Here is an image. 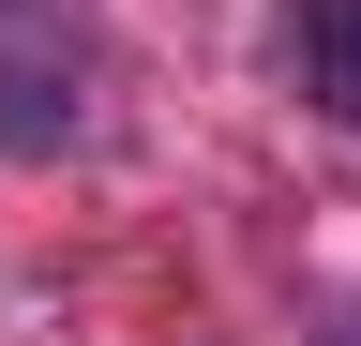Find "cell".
<instances>
[{
  "label": "cell",
  "mask_w": 361,
  "mask_h": 346,
  "mask_svg": "<svg viewBox=\"0 0 361 346\" xmlns=\"http://www.w3.org/2000/svg\"><path fill=\"white\" fill-rule=\"evenodd\" d=\"M286 75L331 121H361V0H286Z\"/></svg>",
  "instance_id": "6da1fadb"
}]
</instances>
